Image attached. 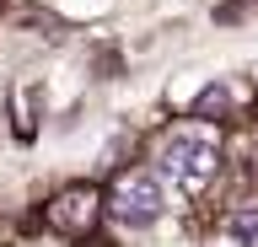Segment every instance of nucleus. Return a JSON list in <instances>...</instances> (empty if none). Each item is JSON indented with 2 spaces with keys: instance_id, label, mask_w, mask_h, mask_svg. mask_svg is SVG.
<instances>
[{
  "instance_id": "20e7f679",
  "label": "nucleus",
  "mask_w": 258,
  "mask_h": 247,
  "mask_svg": "<svg viewBox=\"0 0 258 247\" xmlns=\"http://www.w3.org/2000/svg\"><path fill=\"white\" fill-rule=\"evenodd\" d=\"M226 102H231V92H226V86H210V92H205V97H199V102H194V113H221V108H226Z\"/></svg>"
},
{
  "instance_id": "f03ea898",
  "label": "nucleus",
  "mask_w": 258,
  "mask_h": 247,
  "mask_svg": "<svg viewBox=\"0 0 258 247\" xmlns=\"http://www.w3.org/2000/svg\"><path fill=\"white\" fill-rule=\"evenodd\" d=\"M108 210H113V220H118V226H129V231H140V226H151V220H161V210H167L161 178H151V172H129V178L113 188Z\"/></svg>"
},
{
  "instance_id": "f257e3e1",
  "label": "nucleus",
  "mask_w": 258,
  "mask_h": 247,
  "mask_svg": "<svg viewBox=\"0 0 258 247\" xmlns=\"http://www.w3.org/2000/svg\"><path fill=\"white\" fill-rule=\"evenodd\" d=\"M156 161H161V172H167L172 183L194 188V183H205L210 167H215V140H210V134H199V129H177V134H167V140H161Z\"/></svg>"
},
{
  "instance_id": "7ed1b4c3",
  "label": "nucleus",
  "mask_w": 258,
  "mask_h": 247,
  "mask_svg": "<svg viewBox=\"0 0 258 247\" xmlns=\"http://www.w3.org/2000/svg\"><path fill=\"white\" fill-rule=\"evenodd\" d=\"M231 236H237L242 247H253L258 242V210H237L231 215Z\"/></svg>"
}]
</instances>
